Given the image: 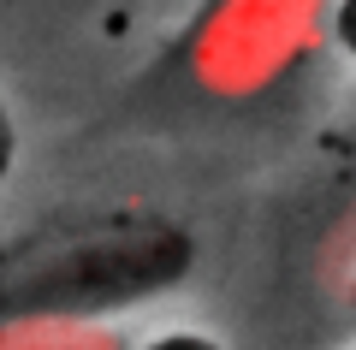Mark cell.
<instances>
[{"mask_svg": "<svg viewBox=\"0 0 356 350\" xmlns=\"http://www.w3.org/2000/svg\"><path fill=\"white\" fill-rule=\"evenodd\" d=\"M332 36H339V48L356 60V0H339V6H332Z\"/></svg>", "mask_w": 356, "mask_h": 350, "instance_id": "obj_4", "label": "cell"}, {"mask_svg": "<svg viewBox=\"0 0 356 350\" xmlns=\"http://www.w3.org/2000/svg\"><path fill=\"white\" fill-rule=\"evenodd\" d=\"M0 350H125L107 321H0Z\"/></svg>", "mask_w": 356, "mask_h": 350, "instance_id": "obj_2", "label": "cell"}, {"mask_svg": "<svg viewBox=\"0 0 356 350\" xmlns=\"http://www.w3.org/2000/svg\"><path fill=\"white\" fill-rule=\"evenodd\" d=\"M6 161H13V131H6V113H0V173H6Z\"/></svg>", "mask_w": 356, "mask_h": 350, "instance_id": "obj_5", "label": "cell"}, {"mask_svg": "<svg viewBox=\"0 0 356 350\" xmlns=\"http://www.w3.org/2000/svg\"><path fill=\"white\" fill-rule=\"evenodd\" d=\"M137 350H226L214 333H202V326H166V333L143 338Z\"/></svg>", "mask_w": 356, "mask_h": 350, "instance_id": "obj_3", "label": "cell"}, {"mask_svg": "<svg viewBox=\"0 0 356 350\" xmlns=\"http://www.w3.org/2000/svg\"><path fill=\"white\" fill-rule=\"evenodd\" d=\"M196 267V238L154 208H107L0 250V321H107L166 297Z\"/></svg>", "mask_w": 356, "mask_h": 350, "instance_id": "obj_1", "label": "cell"}]
</instances>
